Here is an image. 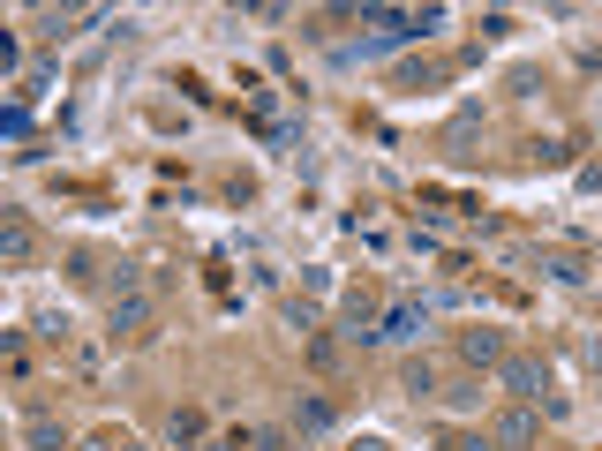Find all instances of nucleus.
Wrapping results in <instances>:
<instances>
[{
  "label": "nucleus",
  "mask_w": 602,
  "mask_h": 451,
  "mask_svg": "<svg viewBox=\"0 0 602 451\" xmlns=\"http://www.w3.org/2000/svg\"><path fill=\"white\" fill-rule=\"evenodd\" d=\"M68 279H76V287H98V257H91V249L68 257Z\"/></svg>",
  "instance_id": "obj_13"
},
{
  "label": "nucleus",
  "mask_w": 602,
  "mask_h": 451,
  "mask_svg": "<svg viewBox=\"0 0 602 451\" xmlns=\"http://www.w3.org/2000/svg\"><path fill=\"white\" fill-rule=\"evenodd\" d=\"M512 347H505V331H490V323H475V331H460V361H467V369H497V361H505Z\"/></svg>",
  "instance_id": "obj_4"
},
{
  "label": "nucleus",
  "mask_w": 602,
  "mask_h": 451,
  "mask_svg": "<svg viewBox=\"0 0 602 451\" xmlns=\"http://www.w3.org/2000/svg\"><path fill=\"white\" fill-rule=\"evenodd\" d=\"M399 391H407V399H437V369H430V361H407V369H399Z\"/></svg>",
  "instance_id": "obj_10"
},
{
  "label": "nucleus",
  "mask_w": 602,
  "mask_h": 451,
  "mask_svg": "<svg viewBox=\"0 0 602 451\" xmlns=\"http://www.w3.org/2000/svg\"><path fill=\"white\" fill-rule=\"evenodd\" d=\"M354 451H384V444H377V437H362V444H354Z\"/></svg>",
  "instance_id": "obj_17"
},
{
  "label": "nucleus",
  "mask_w": 602,
  "mask_h": 451,
  "mask_svg": "<svg viewBox=\"0 0 602 451\" xmlns=\"http://www.w3.org/2000/svg\"><path fill=\"white\" fill-rule=\"evenodd\" d=\"M31 257H38V225L23 211H8L0 219V263H31Z\"/></svg>",
  "instance_id": "obj_8"
},
{
  "label": "nucleus",
  "mask_w": 602,
  "mask_h": 451,
  "mask_svg": "<svg viewBox=\"0 0 602 451\" xmlns=\"http://www.w3.org/2000/svg\"><path fill=\"white\" fill-rule=\"evenodd\" d=\"M444 407H452V414H475L482 407V377H460V384L444 391Z\"/></svg>",
  "instance_id": "obj_11"
},
{
  "label": "nucleus",
  "mask_w": 602,
  "mask_h": 451,
  "mask_svg": "<svg viewBox=\"0 0 602 451\" xmlns=\"http://www.w3.org/2000/svg\"><path fill=\"white\" fill-rule=\"evenodd\" d=\"M294 444V429H256V451H286Z\"/></svg>",
  "instance_id": "obj_14"
},
{
  "label": "nucleus",
  "mask_w": 602,
  "mask_h": 451,
  "mask_svg": "<svg viewBox=\"0 0 602 451\" xmlns=\"http://www.w3.org/2000/svg\"><path fill=\"white\" fill-rule=\"evenodd\" d=\"M452 451H505V444H497V437H460Z\"/></svg>",
  "instance_id": "obj_16"
},
{
  "label": "nucleus",
  "mask_w": 602,
  "mask_h": 451,
  "mask_svg": "<svg viewBox=\"0 0 602 451\" xmlns=\"http://www.w3.org/2000/svg\"><path fill=\"white\" fill-rule=\"evenodd\" d=\"M23 437H31V451H61V421L46 414V407H31V421H23Z\"/></svg>",
  "instance_id": "obj_9"
},
{
  "label": "nucleus",
  "mask_w": 602,
  "mask_h": 451,
  "mask_svg": "<svg viewBox=\"0 0 602 451\" xmlns=\"http://www.w3.org/2000/svg\"><path fill=\"white\" fill-rule=\"evenodd\" d=\"M497 384H505L520 407H550V377H542L535 354H505V361H497Z\"/></svg>",
  "instance_id": "obj_1"
},
{
  "label": "nucleus",
  "mask_w": 602,
  "mask_h": 451,
  "mask_svg": "<svg viewBox=\"0 0 602 451\" xmlns=\"http://www.w3.org/2000/svg\"><path fill=\"white\" fill-rule=\"evenodd\" d=\"M106 323H114V339H151V293H121Z\"/></svg>",
  "instance_id": "obj_6"
},
{
  "label": "nucleus",
  "mask_w": 602,
  "mask_h": 451,
  "mask_svg": "<svg viewBox=\"0 0 602 451\" xmlns=\"http://www.w3.org/2000/svg\"><path fill=\"white\" fill-rule=\"evenodd\" d=\"M422 331H430V309H422V301H392L384 323H377V339H392V347H414Z\"/></svg>",
  "instance_id": "obj_3"
},
{
  "label": "nucleus",
  "mask_w": 602,
  "mask_h": 451,
  "mask_svg": "<svg viewBox=\"0 0 602 451\" xmlns=\"http://www.w3.org/2000/svg\"><path fill=\"white\" fill-rule=\"evenodd\" d=\"M490 437H497L505 451H527V444L542 437V414H535V407H520V399H512L505 414H497V429H490Z\"/></svg>",
  "instance_id": "obj_5"
},
{
  "label": "nucleus",
  "mask_w": 602,
  "mask_h": 451,
  "mask_svg": "<svg viewBox=\"0 0 602 451\" xmlns=\"http://www.w3.org/2000/svg\"><path fill=\"white\" fill-rule=\"evenodd\" d=\"M83 451H144V444H136L128 429H98V437H91V444H83Z\"/></svg>",
  "instance_id": "obj_12"
},
{
  "label": "nucleus",
  "mask_w": 602,
  "mask_h": 451,
  "mask_svg": "<svg viewBox=\"0 0 602 451\" xmlns=\"http://www.w3.org/2000/svg\"><path fill=\"white\" fill-rule=\"evenodd\" d=\"M527 271H542V279H557V287H580V279H588V263L572 257V249H527Z\"/></svg>",
  "instance_id": "obj_7"
},
{
  "label": "nucleus",
  "mask_w": 602,
  "mask_h": 451,
  "mask_svg": "<svg viewBox=\"0 0 602 451\" xmlns=\"http://www.w3.org/2000/svg\"><path fill=\"white\" fill-rule=\"evenodd\" d=\"M286 429H294V437H332V429H339V407H332L324 391H294V414H286Z\"/></svg>",
  "instance_id": "obj_2"
},
{
  "label": "nucleus",
  "mask_w": 602,
  "mask_h": 451,
  "mask_svg": "<svg viewBox=\"0 0 602 451\" xmlns=\"http://www.w3.org/2000/svg\"><path fill=\"white\" fill-rule=\"evenodd\" d=\"M204 451H256V437H211Z\"/></svg>",
  "instance_id": "obj_15"
}]
</instances>
